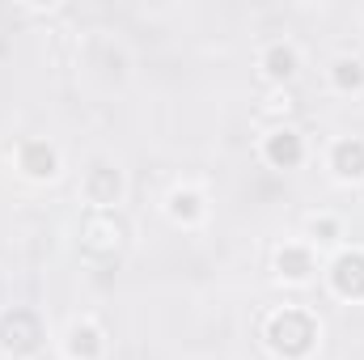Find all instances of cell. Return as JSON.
<instances>
[{
	"label": "cell",
	"instance_id": "cell-1",
	"mask_svg": "<svg viewBox=\"0 0 364 360\" xmlns=\"http://www.w3.org/2000/svg\"><path fill=\"white\" fill-rule=\"evenodd\" d=\"M263 339L279 360H309L322 339V322L301 305H284L263 322Z\"/></svg>",
	"mask_w": 364,
	"mask_h": 360
},
{
	"label": "cell",
	"instance_id": "cell-2",
	"mask_svg": "<svg viewBox=\"0 0 364 360\" xmlns=\"http://www.w3.org/2000/svg\"><path fill=\"white\" fill-rule=\"evenodd\" d=\"M47 344V327H43V314L30 309V305H13L0 314V352L13 360H30L43 352Z\"/></svg>",
	"mask_w": 364,
	"mask_h": 360
},
{
	"label": "cell",
	"instance_id": "cell-3",
	"mask_svg": "<svg viewBox=\"0 0 364 360\" xmlns=\"http://www.w3.org/2000/svg\"><path fill=\"white\" fill-rule=\"evenodd\" d=\"M77 233H81V255H90V259H114L127 246V221L119 212L85 208Z\"/></svg>",
	"mask_w": 364,
	"mask_h": 360
},
{
	"label": "cell",
	"instance_id": "cell-4",
	"mask_svg": "<svg viewBox=\"0 0 364 360\" xmlns=\"http://www.w3.org/2000/svg\"><path fill=\"white\" fill-rule=\"evenodd\" d=\"M123 191H127V174H123L114 162H106V157H93L90 170H85V179H81V199H85V208L119 212V203H123Z\"/></svg>",
	"mask_w": 364,
	"mask_h": 360
},
{
	"label": "cell",
	"instance_id": "cell-5",
	"mask_svg": "<svg viewBox=\"0 0 364 360\" xmlns=\"http://www.w3.org/2000/svg\"><path fill=\"white\" fill-rule=\"evenodd\" d=\"M326 284L339 301H364V246H343L326 263Z\"/></svg>",
	"mask_w": 364,
	"mask_h": 360
},
{
	"label": "cell",
	"instance_id": "cell-6",
	"mask_svg": "<svg viewBox=\"0 0 364 360\" xmlns=\"http://www.w3.org/2000/svg\"><path fill=\"white\" fill-rule=\"evenodd\" d=\"M263 162L272 170H296L305 166V136L288 123H275L272 132L263 136Z\"/></svg>",
	"mask_w": 364,
	"mask_h": 360
},
{
	"label": "cell",
	"instance_id": "cell-7",
	"mask_svg": "<svg viewBox=\"0 0 364 360\" xmlns=\"http://www.w3.org/2000/svg\"><path fill=\"white\" fill-rule=\"evenodd\" d=\"M17 170L34 182H55L60 170H64V162H60V149L51 140H38L34 136V140H21L17 144Z\"/></svg>",
	"mask_w": 364,
	"mask_h": 360
},
{
	"label": "cell",
	"instance_id": "cell-8",
	"mask_svg": "<svg viewBox=\"0 0 364 360\" xmlns=\"http://www.w3.org/2000/svg\"><path fill=\"white\" fill-rule=\"evenodd\" d=\"M314 271H318V255L309 242H284L275 250V275L284 284H309Z\"/></svg>",
	"mask_w": 364,
	"mask_h": 360
},
{
	"label": "cell",
	"instance_id": "cell-9",
	"mask_svg": "<svg viewBox=\"0 0 364 360\" xmlns=\"http://www.w3.org/2000/svg\"><path fill=\"white\" fill-rule=\"evenodd\" d=\"M106 352V335L93 318H73L64 331V356L68 360H102Z\"/></svg>",
	"mask_w": 364,
	"mask_h": 360
},
{
	"label": "cell",
	"instance_id": "cell-10",
	"mask_svg": "<svg viewBox=\"0 0 364 360\" xmlns=\"http://www.w3.org/2000/svg\"><path fill=\"white\" fill-rule=\"evenodd\" d=\"M326 166L339 182H364V140L360 136H339L326 153Z\"/></svg>",
	"mask_w": 364,
	"mask_h": 360
},
{
	"label": "cell",
	"instance_id": "cell-11",
	"mask_svg": "<svg viewBox=\"0 0 364 360\" xmlns=\"http://www.w3.org/2000/svg\"><path fill=\"white\" fill-rule=\"evenodd\" d=\"M259 68H263V77H267L272 85H288V81L301 73V51H296V43H288V38L267 43L263 55H259Z\"/></svg>",
	"mask_w": 364,
	"mask_h": 360
},
{
	"label": "cell",
	"instance_id": "cell-12",
	"mask_svg": "<svg viewBox=\"0 0 364 360\" xmlns=\"http://www.w3.org/2000/svg\"><path fill=\"white\" fill-rule=\"evenodd\" d=\"M203 212H208V203H203V191H195V186H174V191L166 195V216H170L174 225H182V229L199 225Z\"/></svg>",
	"mask_w": 364,
	"mask_h": 360
},
{
	"label": "cell",
	"instance_id": "cell-13",
	"mask_svg": "<svg viewBox=\"0 0 364 360\" xmlns=\"http://www.w3.org/2000/svg\"><path fill=\"white\" fill-rule=\"evenodd\" d=\"M326 77H331V90L364 93V60L360 55H335L331 68H326Z\"/></svg>",
	"mask_w": 364,
	"mask_h": 360
},
{
	"label": "cell",
	"instance_id": "cell-14",
	"mask_svg": "<svg viewBox=\"0 0 364 360\" xmlns=\"http://www.w3.org/2000/svg\"><path fill=\"white\" fill-rule=\"evenodd\" d=\"M309 233H314V242H335L339 238V221L335 216H314L309 221Z\"/></svg>",
	"mask_w": 364,
	"mask_h": 360
}]
</instances>
